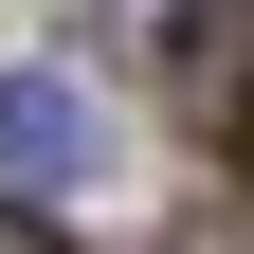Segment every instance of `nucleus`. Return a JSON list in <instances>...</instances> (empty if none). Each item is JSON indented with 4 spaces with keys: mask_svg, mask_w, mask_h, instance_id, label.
Segmentation results:
<instances>
[{
    "mask_svg": "<svg viewBox=\"0 0 254 254\" xmlns=\"http://www.w3.org/2000/svg\"><path fill=\"white\" fill-rule=\"evenodd\" d=\"M164 109H182V145H218V164L254 145V0H182V73H164Z\"/></svg>",
    "mask_w": 254,
    "mask_h": 254,
    "instance_id": "nucleus-1",
    "label": "nucleus"
},
{
    "mask_svg": "<svg viewBox=\"0 0 254 254\" xmlns=\"http://www.w3.org/2000/svg\"><path fill=\"white\" fill-rule=\"evenodd\" d=\"M0 254H55V218H37V200H18V182H0Z\"/></svg>",
    "mask_w": 254,
    "mask_h": 254,
    "instance_id": "nucleus-3",
    "label": "nucleus"
},
{
    "mask_svg": "<svg viewBox=\"0 0 254 254\" xmlns=\"http://www.w3.org/2000/svg\"><path fill=\"white\" fill-rule=\"evenodd\" d=\"M91 145H109V127H91V91H73V73H0V182H18V200L91 182Z\"/></svg>",
    "mask_w": 254,
    "mask_h": 254,
    "instance_id": "nucleus-2",
    "label": "nucleus"
}]
</instances>
